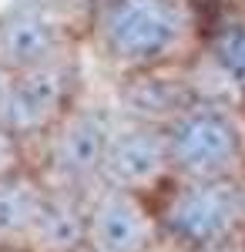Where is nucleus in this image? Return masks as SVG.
I'll return each instance as SVG.
<instances>
[{"label":"nucleus","instance_id":"4","mask_svg":"<svg viewBox=\"0 0 245 252\" xmlns=\"http://www.w3.org/2000/svg\"><path fill=\"white\" fill-rule=\"evenodd\" d=\"M74 67L71 61L54 58L47 64L27 67L14 74L10 101L3 111V128L17 138H37L47 135L61 118L71 111V97H74Z\"/></svg>","mask_w":245,"mask_h":252},{"label":"nucleus","instance_id":"10","mask_svg":"<svg viewBox=\"0 0 245 252\" xmlns=\"http://www.w3.org/2000/svg\"><path fill=\"white\" fill-rule=\"evenodd\" d=\"M191 101H195V97H191L188 84L171 78V74H161L158 67L134 71L131 78L121 84V108H124V118L145 121V125H158V128L171 125Z\"/></svg>","mask_w":245,"mask_h":252},{"label":"nucleus","instance_id":"5","mask_svg":"<svg viewBox=\"0 0 245 252\" xmlns=\"http://www.w3.org/2000/svg\"><path fill=\"white\" fill-rule=\"evenodd\" d=\"M171 172L165 128L145 125V121H114L108 125L104 158H101V182L128 192L154 189Z\"/></svg>","mask_w":245,"mask_h":252},{"label":"nucleus","instance_id":"2","mask_svg":"<svg viewBox=\"0 0 245 252\" xmlns=\"http://www.w3.org/2000/svg\"><path fill=\"white\" fill-rule=\"evenodd\" d=\"M154 219L178 249L239 242L245 235V185L235 175L178 178Z\"/></svg>","mask_w":245,"mask_h":252},{"label":"nucleus","instance_id":"15","mask_svg":"<svg viewBox=\"0 0 245 252\" xmlns=\"http://www.w3.org/2000/svg\"><path fill=\"white\" fill-rule=\"evenodd\" d=\"M178 252H242V242H218V246H198V249H178Z\"/></svg>","mask_w":245,"mask_h":252},{"label":"nucleus","instance_id":"12","mask_svg":"<svg viewBox=\"0 0 245 252\" xmlns=\"http://www.w3.org/2000/svg\"><path fill=\"white\" fill-rule=\"evenodd\" d=\"M215 58L245 88V27H225L215 37Z\"/></svg>","mask_w":245,"mask_h":252},{"label":"nucleus","instance_id":"17","mask_svg":"<svg viewBox=\"0 0 245 252\" xmlns=\"http://www.w3.org/2000/svg\"><path fill=\"white\" fill-rule=\"evenodd\" d=\"M0 252H31V249H0Z\"/></svg>","mask_w":245,"mask_h":252},{"label":"nucleus","instance_id":"8","mask_svg":"<svg viewBox=\"0 0 245 252\" xmlns=\"http://www.w3.org/2000/svg\"><path fill=\"white\" fill-rule=\"evenodd\" d=\"M51 135V165L67 185H84L101 178V158L108 141V121L94 111H67Z\"/></svg>","mask_w":245,"mask_h":252},{"label":"nucleus","instance_id":"6","mask_svg":"<svg viewBox=\"0 0 245 252\" xmlns=\"http://www.w3.org/2000/svg\"><path fill=\"white\" fill-rule=\"evenodd\" d=\"M158 235L161 225L138 192L104 185L88 205V242L101 252H151Z\"/></svg>","mask_w":245,"mask_h":252},{"label":"nucleus","instance_id":"9","mask_svg":"<svg viewBox=\"0 0 245 252\" xmlns=\"http://www.w3.org/2000/svg\"><path fill=\"white\" fill-rule=\"evenodd\" d=\"M88 242V209L67 189H44L31 235L24 249L31 252H77Z\"/></svg>","mask_w":245,"mask_h":252},{"label":"nucleus","instance_id":"14","mask_svg":"<svg viewBox=\"0 0 245 252\" xmlns=\"http://www.w3.org/2000/svg\"><path fill=\"white\" fill-rule=\"evenodd\" d=\"M10 88H14V71L0 64V121H3V111H7V101H10Z\"/></svg>","mask_w":245,"mask_h":252},{"label":"nucleus","instance_id":"13","mask_svg":"<svg viewBox=\"0 0 245 252\" xmlns=\"http://www.w3.org/2000/svg\"><path fill=\"white\" fill-rule=\"evenodd\" d=\"M17 161H20V141L0 125V175L17 172Z\"/></svg>","mask_w":245,"mask_h":252},{"label":"nucleus","instance_id":"16","mask_svg":"<svg viewBox=\"0 0 245 252\" xmlns=\"http://www.w3.org/2000/svg\"><path fill=\"white\" fill-rule=\"evenodd\" d=\"M77 252H101V249H97V246H91V242H84V246H81Z\"/></svg>","mask_w":245,"mask_h":252},{"label":"nucleus","instance_id":"7","mask_svg":"<svg viewBox=\"0 0 245 252\" xmlns=\"http://www.w3.org/2000/svg\"><path fill=\"white\" fill-rule=\"evenodd\" d=\"M67 31L54 10L40 3H20L0 17V64L14 74L64 58Z\"/></svg>","mask_w":245,"mask_h":252},{"label":"nucleus","instance_id":"11","mask_svg":"<svg viewBox=\"0 0 245 252\" xmlns=\"http://www.w3.org/2000/svg\"><path fill=\"white\" fill-rule=\"evenodd\" d=\"M40 198L44 185L34 175H24L20 168L0 175V249H24Z\"/></svg>","mask_w":245,"mask_h":252},{"label":"nucleus","instance_id":"1","mask_svg":"<svg viewBox=\"0 0 245 252\" xmlns=\"http://www.w3.org/2000/svg\"><path fill=\"white\" fill-rule=\"evenodd\" d=\"M195 14L188 0H108L94 20L104 58L128 71L161 67L188 47Z\"/></svg>","mask_w":245,"mask_h":252},{"label":"nucleus","instance_id":"19","mask_svg":"<svg viewBox=\"0 0 245 252\" xmlns=\"http://www.w3.org/2000/svg\"><path fill=\"white\" fill-rule=\"evenodd\" d=\"M242 252H245V242H242Z\"/></svg>","mask_w":245,"mask_h":252},{"label":"nucleus","instance_id":"18","mask_svg":"<svg viewBox=\"0 0 245 252\" xmlns=\"http://www.w3.org/2000/svg\"><path fill=\"white\" fill-rule=\"evenodd\" d=\"M74 3H91V0H74Z\"/></svg>","mask_w":245,"mask_h":252},{"label":"nucleus","instance_id":"3","mask_svg":"<svg viewBox=\"0 0 245 252\" xmlns=\"http://www.w3.org/2000/svg\"><path fill=\"white\" fill-rule=\"evenodd\" d=\"M168 161L178 178H228L245 161V128L222 104L191 101L165 125Z\"/></svg>","mask_w":245,"mask_h":252}]
</instances>
